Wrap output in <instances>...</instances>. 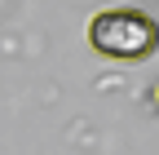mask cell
<instances>
[{"label": "cell", "mask_w": 159, "mask_h": 155, "mask_svg": "<svg viewBox=\"0 0 159 155\" xmlns=\"http://www.w3.org/2000/svg\"><path fill=\"white\" fill-rule=\"evenodd\" d=\"M150 111H159V80L150 84Z\"/></svg>", "instance_id": "2"}, {"label": "cell", "mask_w": 159, "mask_h": 155, "mask_svg": "<svg viewBox=\"0 0 159 155\" xmlns=\"http://www.w3.org/2000/svg\"><path fill=\"white\" fill-rule=\"evenodd\" d=\"M89 49L111 62H142L159 49V22L133 5L97 9L89 18Z\"/></svg>", "instance_id": "1"}]
</instances>
